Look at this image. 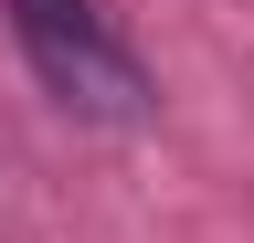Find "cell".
Returning <instances> with one entry per match:
<instances>
[{
	"label": "cell",
	"mask_w": 254,
	"mask_h": 243,
	"mask_svg": "<svg viewBox=\"0 0 254 243\" xmlns=\"http://www.w3.org/2000/svg\"><path fill=\"white\" fill-rule=\"evenodd\" d=\"M11 32H21V53L43 64V85L64 106H85V116H138L148 106V85L117 53V32L95 21V0H11Z\"/></svg>",
	"instance_id": "cell-1"
}]
</instances>
